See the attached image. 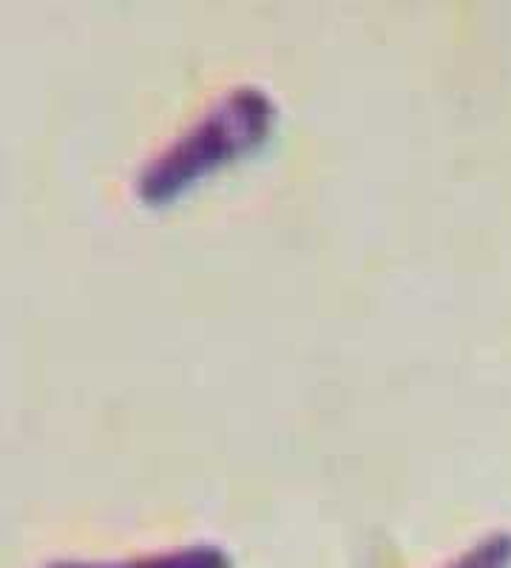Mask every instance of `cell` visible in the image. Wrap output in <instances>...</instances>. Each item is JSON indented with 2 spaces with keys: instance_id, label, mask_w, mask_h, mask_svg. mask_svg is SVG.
I'll list each match as a JSON object with an SVG mask.
<instances>
[{
  "instance_id": "obj_1",
  "label": "cell",
  "mask_w": 511,
  "mask_h": 568,
  "mask_svg": "<svg viewBox=\"0 0 511 568\" xmlns=\"http://www.w3.org/2000/svg\"><path fill=\"white\" fill-rule=\"evenodd\" d=\"M276 105L259 85H239L162 149L136 176V196L145 205H168L188 187L231 162L256 151L270 136Z\"/></svg>"
},
{
  "instance_id": "obj_2",
  "label": "cell",
  "mask_w": 511,
  "mask_h": 568,
  "mask_svg": "<svg viewBox=\"0 0 511 568\" xmlns=\"http://www.w3.org/2000/svg\"><path fill=\"white\" fill-rule=\"evenodd\" d=\"M45 568H231V557L211 542H194L156 555L131 557L123 562H52Z\"/></svg>"
},
{
  "instance_id": "obj_3",
  "label": "cell",
  "mask_w": 511,
  "mask_h": 568,
  "mask_svg": "<svg viewBox=\"0 0 511 568\" xmlns=\"http://www.w3.org/2000/svg\"><path fill=\"white\" fill-rule=\"evenodd\" d=\"M511 562V535H492L449 560L443 568H505Z\"/></svg>"
}]
</instances>
